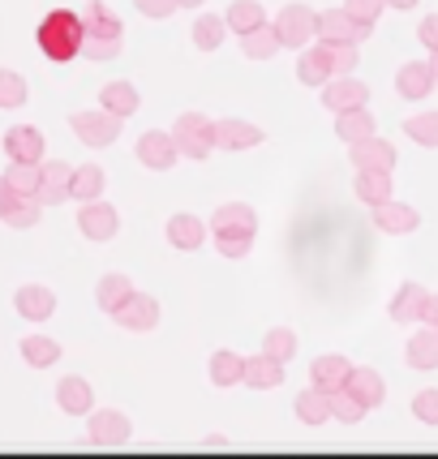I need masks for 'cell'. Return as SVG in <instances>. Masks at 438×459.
Here are the masks:
<instances>
[{
	"instance_id": "cell-15",
	"label": "cell",
	"mask_w": 438,
	"mask_h": 459,
	"mask_svg": "<svg viewBox=\"0 0 438 459\" xmlns=\"http://www.w3.org/2000/svg\"><path fill=\"white\" fill-rule=\"evenodd\" d=\"M69 163L65 160H39V189H35V198L43 206H57V202L69 198Z\"/></svg>"
},
{
	"instance_id": "cell-22",
	"label": "cell",
	"mask_w": 438,
	"mask_h": 459,
	"mask_svg": "<svg viewBox=\"0 0 438 459\" xmlns=\"http://www.w3.org/2000/svg\"><path fill=\"white\" fill-rule=\"evenodd\" d=\"M344 386H348V391H353L365 408H379V403L387 400V382H382V374H379V369H370V365H353Z\"/></svg>"
},
{
	"instance_id": "cell-41",
	"label": "cell",
	"mask_w": 438,
	"mask_h": 459,
	"mask_svg": "<svg viewBox=\"0 0 438 459\" xmlns=\"http://www.w3.org/2000/svg\"><path fill=\"white\" fill-rule=\"evenodd\" d=\"M365 403L348 391V386H339V391H331V420H344V425H357V420H365Z\"/></svg>"
},
{
	"instance_id": "cell-3",
	"label": "cell",
	"mask_w": 438,
	"mask_h": 459,
	"mask_svg": "<svg viewBox=\"0 0 438 459\" xmlns=\"http://www.w3.org/2000/svg\"><path fill=\"white\" fill-rule=\"evenodd\" d=\"M120 125L125 120L112 117L108 108H91V112H74L69 117V129L78 134V142L82 146H95V151H103V146H112L120 138Z\"/></svg>"
},
{
	"instance_id": "cell-24",
	"label": "cell",
	"mask_w": 438,
	"mask_h": 459,
	"mask_svg": "<svg viewBox=\"0 0 438 459\" xmlns=\"http://www.w3.org/2000/svg\"><path fill=\"white\" fill-rule=\"evenodd\" d=\"M206 232H211V228H206L198 215H172V220H168V228H163L168 245H172V249H185V254H189V249H202Z\"/></svg>"
},
{
	"instance_id": "cell-13",
	"label": "cell",
	"mask_w": 438,
	"mask_h": 459,
	"mask_svg": "<svg viewBox=\"0 0 438 459\" xmlns=\"http://www.w3.org/2000/svg\"><path fill=\"white\" fill-rule=\"evenodd\" d=\"M322 91V103L331 108V112H348V108H365V100H370V86L361 78H353V74H339V78H327L319 86Z\"/></svg>"
},
{
	"instance_id": "cell-11",
	"label": "cell",
	"mask_w": 438,
	"mask_h": 459,
	"mask_svg": "<svg viewBox=\"0 0 438 459\" xmlns=\"http://www.w3.org/2000/svg\"><path fill=\"white\" fill-rule=\"evenodd\" d=\"M211 138H215V151H250V146H262L267 134L258 125H250V120L223 117V120H211Z\"/></svg>"
},
{
	"instance_id": "cell-10",
	"label": "cell",
	"mask_w": 438,
	"mask_h": 459,
	"mask_svg": "<svg viewBox=\"0 0 438 459\" xmlns=\"http://www.w3.org/2000/svg\"><path fill=\"white\" fill-rule=\"evenodd\" d=\"M117 228H120V215H117V206H112V202H100V198L82 202L78 232L86 240H112L117 237Z\"/></svg>"
},
{
	"instance_id": "cell-55",
	"label": "cell",
	"mask_w": 438,
	"mask_h": 459,
	"mask_svg": "<svg viewBox=\"0 0 438 459\" xmlns=\"http://www.w3.org/2000/svg\"><path fill=\"white\" fill-rule=\"evenodd\" d=\"M391 9H417V0H387Z\"/></svg>"
},
{
	"instance_id": "cell-52",
	"label": "cell",
	"mask_w": 438,
	"mask_h": 459,
	"mask_svg": "<svg viewBox=\"0 0 438 459\" xmlns=\"http://www.w3.org/2000/svg\"><path fill=\"white\" fill-rule=\"evenodd\" d=\"M421 322H425V326H438V292H430V297H425V309H421Z\"/></svg>"
},
{
	"instance_id": "cell-6",
	"label": "cell",
	"mask_w": 438,
	"mask_h": 459,
	"mask_svg": "<svg viewBox=\"0 0 438 459\" xmlns=\"http://www.w3.org/2000/svg\"><path fill=\"white\" fill-rule=\"evenodd\" d=\"M374 26H361L353 22L344 9H322L319 22H314V39L319 43H365Z\"/></svg>"
},
{
	"instance_id": "cell-34",
	"label": "cell",
	"mask_w": 438,
	"mask_h": 459,
	"mask_svg": "<svg viewBox=\"0 0 438 459\" xmlns=\"http://www.w3.org/2000/svg\"><path fill=\"white\" fill-rule=\"evenodd\" d=\"M0 220L9 223V228H18V232H26V228H35V223L43 220V202L35 198V194H18Z\"/></svg>"
},
{
	"instance_id": "cell-19",
	"label": "cell",
	"mask_w": 438,
	"mask_h": 459,
	"mask_svg": "<svg viewBox=\"0 0 438 459\" xmlns=\"http://www.w3.org/2000/svg\"><path fill=\"white\" fill-rule=\"evenodd\" d=\"M241 382H245L250 391H276V386H284V365H279V360H271L267 352H258V357H245Z\"/></svg>"
},
{
	"instance_id": "cell-31",
	"label": "cell",
	"mask_w": 438,
	"mask_h": 459,
	"mask_svg": "<svg viewBox=\"0 0 438 459\" xmlns=\"http://www.w3.org/2000/svg\"><path fill=\"white\" fill-rule=\"evenodd\" d=\"M18 352L31 369H52V365L60 360V343L52 340V335H26Z\"/></svg>"
},
{
	"instance_id": "cell-16",
	"label": "cell",
	"mask_w": 438,
	"mask_h": 459,
	"mask_svg": "<svg viewBox=\"0 0 438 459\" xmlns=\"http://www.w3.org/2000/svg\"><path fill=\"white\" fill-rule=\"evenodd\" d=\"M13 305H18V314L26 322H48L57 314V292L43 288V283H26V288H18Z\"/></svg>"
},
{
	"instance_id": "cell-8",
	"label": "cell",
	"mask_w": 438,
	"mask_h": 459,
	"mask_svg": "<svg viewBox=\"0 0 438 459\" xmlns=\"http://www.w3.org/2000/svg\"><path fill=\"white\" fill-rule=\"evenodd\" d=\"M348 160H353L357 172H391L399 155L387 138L370 134V138H361V142H348Z\"/></svg>"
},
{
	"instance_id": "cell-32",
	"label": "cell",
	"mask_w": 438,
	"mask_h": 459,
	"mask_svg": "<svg viewBox=\"0 0 438 459\" xmlns=\"http://www.w3.org/2000/svg\"><path fill=\"white\" fill-rule=\"evenodd\" d=\"M241 52L250 60H271L279 52V35L271 22H262V26H254V30H245L241 35Z\"/></svg>"
},
{
	"instance_id": "cell-43",
	"label": "cell",
	"mask_w": 438,
	"mask_h": 459,
	"mask_svg": "<svg viewBox=\"0 0 438 459\" xmlns=\"http://www.w3.org/2000/svg\"><path fill=\"white\" fill-rule=\"evenodd\" d=\"M4 185H9L13 194H35V189H39V163H13L9 160Z\"/></svg>"
},
{
	"instance_id": "cell-30",
	"label": "cell",
	"mask_w": 438,
	"mask_h": 459,
	"mask_svg": "<svg viewBox=\"0 0 438 459\" xmlns=\"http://www.w3.org/2000/svg\"><path fill=\"white\" fill-rule=\"evenodd\" d=\"M336 134L339 142H361L370 134H379V125L370 117V108H348V112H336Z\"/></svg>"
},
{
	"instance_id": "cell-14",
	"label": "cell",
	"mask_w": 438,
	"mask_h": 459,
	"mask_svg": "<svg viewBox=\"0 0 438 459\" xmlns=\"http://www.w3.org/2000/svg\"><path fill=\"white\" fill-rule=\"evenodd\" d=\"M43 151H48V142H43V129H35V125H13L4 134V155L13 163H39Z\"/></svg>"
},
{
	"instance_id": "cell-23",
	"label": "cell",
	"mask_w": 438,
	"mask_h": 459,
	"mask_svg": "<svg viewBox=\"0 0 438 459\" xmlns=\"http://www.w3.org/2000/svg\"><path fill=\"white\" fill-rule=\"evenodd\" d=\"M404 360L413 365V369H438V326H421V331H413L408 335V343H404Z\"/></svg>"
},
{
	"instance_id": "cell-35",
	"label": "cell",
	"mask_w": 438,
	"mask_h": 459,
	"mask_svg": "<svg viewBox=\"0 0 438 459\" xmlns=\"http://www.w3.org/2000/svg\"><path fill=\"white\" fill-rule=\"evenodd\" d=\"M223 35H228V22L215 18V13H202V18L189 26V39H194L198 52H215L219 43H223Z\"/></svg>"
},
{
	"instance_id": "cell-51",
	"label": "cell",
	"mask_w": 438,
	"mask_h": 459,
	"mask_svg": "<svg viewBox=\"0 0 438 459\" xmlns=\"http://www.w3.org/2000/svg\"><path fill=\"white\" fill-rule=\"evenodd\" d=\"M417 39L434 52L438 48V13H430V18H421V26H417Z\"/></svg>"
},
{
	"instance_id": "cell-5",
	"label": "cell",
	"mask_w": 438,
	"mask_h": 459,
	"mask_svg": "<svg viewBox=\"0 0 438 459\" xmlns=\"http://www.w3.org/2000/svg\"><path fill=\"white\" fill-rule=\"evenodd\" d=\"M112 322H117L120 331H155L160 326V300L146 297V292H129L112 309Z\"/></svg>"
},
{
	"instance_id": "cell-57",
	"label": "cell",
	"mask_w": 438,
	"mask_h": 459,
	"mask_svg": "<svg viewBox=\"0 0 438 459\" xmlns=\"http://www.w3.org/2000/svg\"><path fill=\"white\" fill-rule=\"evenodd\" d=\"M202 0H180V9H198Z\"/></svg>"
},
{
	"instance_id": "cell-33",
	"label": "cell",
	"mask_w": 438,
	"mask_h": 459,
	"mask_svg": "<svg viewBox=\"0 0 438 459\" xmlns=\"http://www.w3.org/2000/svg\"><path fill=\"white\" fill-rule=\"evenodd\" d=\"M103 185H108L103 168H95V163H86V168H74V172H69V198L91 202V198H100V194H103Z\"/></svg>"
},
{
	"instance_id": "cell-50",
	"label": "cell",
	"mask_w": 438,
	"mask_h": 459,
	"mask_svg": "<svg viewBox=\"0 0 438 459\" xmlns=\"http://www.w3.org/2000/svg\"><path fill=\"white\" fill-rule=\"evenodd\" d=\"M138 4V13L142 18H155V22H163V18H172L180 9V0H134Z\"/></svg>"
},
{
	"instance_id": "cell-37",
	"label": "cell",
	"mask_w": 438,
	"mask_h": 459,
	"mask_svg": "<svg viewBox=\"0 0 438 459\" xmlns=\"http://www.w3.org/2000/svg\"><path fill=\"white\" fill-rule=\"evenodd\" d=\"M353 189L365 206H379V202L391 198V172H357Z\"/></svg>"
},
{
	"instance_id": "cell-7",
	"label": "cell",
	"mask_w": 438,
	"mask_h": 459,
	"mask_svg": "<svg viewBox=\"0 0 438 459\" xmlns=\"http://www.w3.org/2000/svg\"><path fill=\"white\" fill-rule=\"evenodd\" d=\"M86 438L95 442V446H103V451H117V446H125L129 442V417L125 412H112V408H100V412H86Z\"/></svg>"
},
{
	"instance_id": "cell-1",
	"label": "cell",
	"mask_w": 438,
	"mask_h": 459,
	"mask_svg": "<svg viewBox=\"0 0 438 459\" xmlns=\"http://www.w3.org/2000/svg\"><path fill=\"white\" fill-rule=\"evenodd\" d=\"M35 39H39V52L48 60L69 65V60L78 56V48H82V18L74 13V9H52V13L39 22Z\"/></svg>"
},
{
	"instance_id": "cell-39",
	"label": "cell",
	"mask_w": 438,
	"mask_h": 459,
	"mask_svg": "<svg viewBox=\"0 0 438 459\" xmlns=\"http://www.w3.org/2000/svg\"><path fill=\"white\" fill-rule=\"evenodd\" d=\"M134 292V283H129V275H103L100 288H95V305H100L103 314H112L120 300Z\"/></svg>"
},
{
	"instance_id": "cell-2",
	"label": "cell",
	"mask_w": 438,
	"mask_h": 459,
	"mask_svg": "<svg viewBox=\"0 0 438 459\" xmlns=\"http://www.w3.org/2000/svg\"><path fill=\"white\" fill-rule=\"evenodd\" d=\"M172 138H177L180 160H206V155L215 151L211 117H202V112H180L177 125H172Z\"/></svg>"
},
{
	"instance_id": "cell-46",
	"label": "cell",
	"mask_w": 438,
	"mask_h": 459,
	"mask_svg": "<svg viewBox=\"0 0 438 459\" xmlns=\"http://www.w3.org/2000/svg\"><path fill=\"white\" fill-rule=\"evenodd\" d=\"M215 249L223 258H245L254 249V232H215Z\"/></svg>"
},
{
	"instance_id": "cell-47",
	"label": "cell",
	"mask_w": 438,
	"mask_h": 459,
	"mask_svg": "<svg viewBox=\"0 0 438 459\" xmlns=\"http://www.w3.org/2000/svg\"><path fill=\"white\" fill-rule=\"evenodd\" d=\"M382 9H387V0H344V13L361 26H374L382 18Z\"/></svg>"
},
{
	"instance_id": "cell-42",
	"label": "cell",
	"mask_w": 438,
	"mask_h": 459,
	"mask_svg": "<svg viewBox=\"0 0 438 459\" xmlns=\"http://www.w3.org/2000/svg\"><path fill=\"white\" fill-rule=\"evenodd\" d=\"M404 134L417 142V146H438V112H421V117H408L404 120Z\"/></svg>"
},
{
	"instance_id": "cell-40",
	"label": "cell",
	"mask_w": 438,
	"mask_h": 459,
	"mask_svg": "<svg viewBox=\"0 0 438 459\" xmlns=\"http://www.w3.org/2000/svg\"><path fill=\"white\" fill-rule=\"evenodd\" d=\"M241 369H245V357L228 352V348H219L215 357H211V382H215V386H237Z\"/></svg>"
},
{
	"instance_id": "cell-48",
	"label": "cell",
	"mask_w": 438,
	"mask_h": 459,
	"mask_svg": "<svg viewBox=\"0 0 438 459\" xmlns=\"http://www.w3.org/2000/svg\"><path fill=\"white\" fill-rule=\"evenodd\" d=\"M78 56H86V60H112V56H120V39H91V35H82V48H78Z\"/></svg>"
},
{
	"instance_id": "cell-54",
	"label": "cell",
	"mask_w": 438,
	"mask_h": 459,
	"mask_svg": "<svg viewBox=\"0 0 438 459\" xmlns=\"http://www.w3.org/2000/svg\"><path fill=\"white\" fill-rule=\"evenodd\" d=\"M202 446H206V451H228V438H223V434H211Z\"/></svg>"
},
{
	"instance_id": "cell-44",
	"label": "cell",
	"mask_w": 438,
	"mask_h": 459,
	"mask_svg": "<svg viewBox=\"0 0 438 459\" xmlns=\"http://www.w3.org/2000/svg\"><path fill=\"white\" fill-rule=\"evenodd\" d=\"M26 103V78L13 74V69H0V108L4 112H13Z\"/></svg>"
},
{
	"instance_id": "cell-4",
	"label": "cell",
	"mask_w": 438,
	"mask_h": 459,
	"mask_svg": "<svg viewBox=\"0 0 438 459\" xmlns=\"http://www.w3.org/2000/svg\"><path fill=\"white\" fill-rule=\"evenodd\" d=\"M314 22H319V13L310 9V4H284L276 13V35H279V48H305V43L314 39Z\"/></svg>"
},
{
	"instance_id": "cell-29",
	"label": "cell",
	"mask_w": 438,
	"mask_h": 459,
	"mask_svg": "<svg viewBox=\"0 0 438 459\" xmlns=\"http://www.w3.org/2000/svg\"><path fill=\"white\" fill-rule=\"evenodd\" d=\"M293 412H297L301 425H327V420H331V395L319 391V386H310V391H301L297 395Z\"/></svg>"
},
{
	"instance_id": "cell-36",
	"label": "cell",
	"mask_w": 438,
	"mask_h": 459,
	"mask_svg": "<svg viewBox=\"0 0 438 459\" xmlns=\"http://www.w3.org/2000/svg\"><path fill=\"white\" fill-rule=\"evenodd\" d=\"M223 22H228V30L245 35V30H254V26L267 22V9H262L258 0H232V4H228V13H223Z\"/></svg>"
},
{
	"instance_id": "cell-17",
	"label": "cell",
	"mask_w": 438,
	"mask_h": 459,
	"mask_svg": "<svg viewBox=\"0 0 438 459\" xmlns=\"http://www.w3.org/2000/svg\"><path fill=\"white\" fill-rule=\"evenodd\" d=\"M438 82L430 74V65L425 60H408V65H399L396 74V91L399 100H430V91H434Z\"/></svg>"
},
{
	"instance_id": "cell-12",
	"label": "cell",
	"mask_w": 438,
	"mask_h": 459,
	"mask_svg": "<svg viewBox=\"0 0 438 459\" xmlns=\"http://www.w3.org/2000/svg\"><path fill=\"white\" fill-rule=\"evenodd\" d=\"M370 211H374V228L387 232V237H408V232L421 228V211L408 206V202L387 198V202H379V206H370Z\"/></svg>"
},
{
	"instance_id": "cell-26",
	"label": "cell",
	"mask_w": 438,
	"mask_h": 459,
	"mask_svg": "<svg viewBox=\"0 0 438 459\" xmlns=\"http://www.w3.org/2000/svg\"><path fill=\"white\" fill-rule=\"evenodd\" d=\"M78 18H82V35H91V39H120V18L103 0H91Z\"/></svg>"
},
{
	"instance_id": "cell-53",
	"label": "cell",
	"mask_w": 438,
	"mask_h": 459,
	"mask_svg": "<svg viewBox=\"0 0 438 459\" xmlns=\"http://www.w3.org/2000/svg\"><path fill=\"white\" fill-rule=\"evenodd\" d=\"M18 198V194H13V189H9V185H4V177H0V215H4V211H9V202Z\"/></svg>"
},
{
	"instance_id": "cell-56",
	"label": "cell",
	"mask_w": 438,
	"mask_h": 459,
	"mask_svg": "<svg viewBox=\"0 0 438 459\" xmlns=\"http://www.w3.org/2000/svg\"><path fill=\"white\" fill-rule=\"evenodd\" d=\"M425 65H430V74H434V82H438V48L430 52V60H425Z\"/></svg>"
},
{
	"instance_id": "cell-49",
	"label": "cell",
	"mask_w": 438,
	"mask_h": 459,
	"mask_svg": "<svg viewBox=\"0 0 438 459\" xmlns=\"http://www.w3.org/2000/svg\"><path fill=\"white\" fill-rule=\"evenodd\" d=\"M413 417H417L421 425H438V386L413 395Z\"/></svg>"
},
{
	"instance_id": "cell-9",
	"label": "cell",
	"mask_w": 438,
	"mask_h": 459,
	"mask_svg": "<svg viewBox=\"0 0 438 459\" xmlns=\"http://www.w3.org/2000/svg\"><path fill=\"white\" fill-rule=\"evenodd\" d=\"M180 151H177V138L168 134V129H146L138 138V163L142 168H151V172H168V168H177Z\"/></svg>"
},
{
	"instance_id": "cell-28",
	"label": "cell",
	"mask_w": 438,
	"mask_h": 459,
	"mask_svg": "<svg viewBox=\"0 0 438 459\" xmlns=\"http://www.w3.org/2000/svg\"><path fill=\"white\" fill-rule=\"evenodd\" d=\"M327 78H336V74H331V60H327V48H322V43L310 48V43H305L297 56V82L301 86H322Z\"/></svg>"
},
{
	"instance_id": "cell-25",
	"label": "cell",
	"mask_w": 438,
	"mask_h": 459,
	"mask_svg": "<svg viewBox=\"0 0 438 459\" xmlns=\"http://www.w3.org/2000/svg\"><path fill=\"white\" fill-rule=\"evenodd\" d=\"M206 228H211V232H258V215H254V206H245V202H223Z\"/></svg>"
},
{
	"instance_id": "cell-20",
	"label": "cell",
	"mask_w": 438,
	"mask_h": 459,
	"mask_svg": "<svg viewBox=\"0 0 438 459\" xmlns=\"http://www.w3.org/2000/svg\"><path fill=\"white\" fill-rule=\"evenodd\" d=\"M425 288L421 283H399V292L391 297V305H387V314H391V322H399V326H413V322H421V309H425Z\"/></svg>"
},
{
	"instance_id": "cell-38",
	"label": "cell",
	"mask_w": 438,
	"mask_h": 459,
	"mask_svg": "<svg viewBox=\"0 0 438 459\" xmlns=\"http://www.w3.org/2000/svg\"><path fill=\"white\" fill-rule=\"evenodd\" d=\"M262 352L279 365H288V360L297 357V335L288 331V326H271L267 335H262Z\"/></svg>"
},
{
	"instance_id": "cell-45",
	"label": "cell",
	"mask_w": 438,
	"mask_h": 459,
	"mask_svg": "<svg viewBox=\"0 0 438 459\" xmlns=\"http://www.w3.org/2000/svg\"><path fill=\"white\" fill-rule=\"evenodd\" d=\"M327 48V60H331V74H353L361 60H357V43H322Z\"/></svg>"
},
{
	"instance_id": "cell-18",
	"label": "cell",
	"mask_w": 438,
	"mask_h": 459,
	"mask_svg": "<svg viewBox=\"0 0 438 459\" xmlns=\"http://www.w3.org/2000/svg\"><path fill=\"white\" fill-rule=\"evenodd\" d=\"M57 408L65 417H86L95 408V391L86 378H60L57 382Z\"/></svg>"
},
{
	"instance_id": "cell-21",
	"label": "cell",
	"mask_w": 438,
	"mask_h": 459,
	"mask_svg": "<svg viewBox=\"0 0 438 459\" xmlns=\"http://www.w3.org/2000/svg\"><path fill=\"white\" fill-rule=\"evenodd\" d=\"M348 369H353V360L339 357V352H327V357H319L314 365H310V386H319V391H339L344 382H348Z\"/></svg>"
},
{
	"instance_id": "cell-27",
	"label": "cell",
	"mask_w": 438,
	"mask_h": 459,
	"mask_svg": "<svg viewBox=\"0 0 438 459\" xmlns=\"http://www.w3.org/2000/svg\"><path fill=\"white\" fill-rule=\"evenodd\" d=\"M100 108H108V112H112V117H120V120L134 117V112L142 108L138 86H134V82H108V86L100 91Z\"/></svg>"
}]
</instances>
